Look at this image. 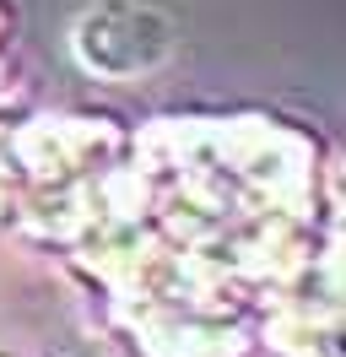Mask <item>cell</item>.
Returning <instances> with one entry per match:
<instances>
[{
	"label": "cell",
	"mask_w": 346,
	"mask_h": 357,
	"mask_svg": "<svg viewBox=\"0 0 346 357\" xmlns=\"http://www.w3.org/2000/svg\"><path fill=\"white\" fill-rule=\"evenodd\" d=\"M76 60L108 82H141L173 54V22L141 0H98L76 17Z\"/></svg>",
	"instance_id": "6da1fadb"
}]
</instances>
